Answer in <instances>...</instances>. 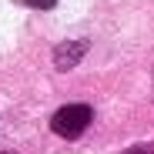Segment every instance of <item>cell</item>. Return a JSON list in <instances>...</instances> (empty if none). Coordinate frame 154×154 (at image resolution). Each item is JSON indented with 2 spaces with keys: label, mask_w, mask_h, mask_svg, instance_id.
I'll use <instances>...</instances> for the list:
<instances>
[{
  "label": "cell",
  "mask_w": 154,
  "mask_h": 154,
  "mask_svg": "<svg viewBox=\"0 0 154 154\" xmlns=\"http://www.w3.org/2000/svg\"><path fill=\"white\" fill-rule=\"evenodd\" d=\"M94 121V111L91 104H64L54 117H50V131L64 141H77Z\"/></svg>",
  "instance_id": "obj_1"
},
{
  "label": "cell",
  "mask_w": 154,
  "mask_h": 154,
  "mask_svg": "<svg viewBox=\"0 0 154 154\" xmlns=\"http://www.w3.org/2000/svg\"><path fill=\"white\" fill-rule=\"evenodd\" d=\"M87 54V40H60L54 47V67L57 70H74Z\"/></svg>",
  "instance_id": "obj_2"
},
{
  "label": "cell",
  "mask_w": 154,
  "mask_h": 154,
  "mask_svg": "<svg viewBox=\"0 0 154 154\" xmlns=\"http://www.w3.org/2000/svg\"><path fill=\"white\" fill-rule=\"evenodd\" d=\"M27 7H34V10H50V7H57L60 0H23Z\"/></svg>",
  "instance_id": "obj_3"
},
{
  "label": "cell",
  "mask_w": 154,
  "mask_h": 154,
  "mask_svg": "<svg viewBox=\"0 0 154 154\" xmlns=\"http://www.w3.org/2000/svg\"><path fill=\"white\" fill-rule=\"evenodd\" d=\"M124 154H154V147H131V151H124Z\"/></svg>",
  "instance_id": "obj_4"
},
{
  "label": "cell",
  "mask_w": 154,
  "mask_h": 154,
  "mask_svg": "<svg viewBox=\"0 0 154 154\" xmlns=\"http://www.w3.org/2000/svg\"><path fill=\"white\" fill-rule=\"evenodd\" d=\"M0 154H10V151H0Z\"/></svg>",
  "instance_id": "obj_5"
}]
</instances>
